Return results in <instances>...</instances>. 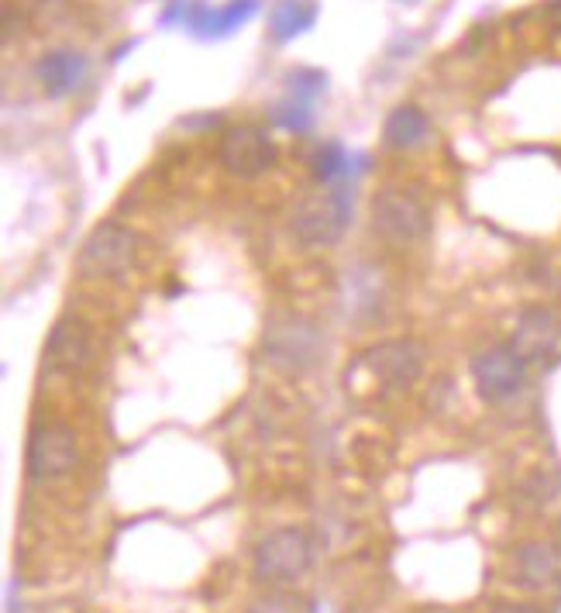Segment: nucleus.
<instances>
[{"label":"nucleus","instance_id":"9b49d317","mask_svg":"<svg viewBox=\"0 0 561 613\" xmlns=\"http://www.w3.org/2000/svg\"><path fill=\"white\" fill-rule=\"evenodd\" d=\"M530 366H554L561 359V311L548 303H530L520 311L509 338Z\"/></svg>","mask_w":561,"mask_h":613},{"label":"nucleus","instance_id":"412c9836","mask_svg":"<svg viewBox=\"0 0 561 613\" xmlns=\"http://www.w3.org/2000/svg\"><path fill=\"white\" fill-rule=\"evenodd\" d=\"M287 83H290L296 100H307V104H311L314 97H321L327 90V76L321 69H296V73H290Z\"/></svg>","mask_w":561,"mask_h":613},{"label":"nucleus","instance_id":"a211bd4d","mask_svg":"<svg viewBox=\"0 0 561 613\" xmlns=\"http://www.w3.org/2000/svg\"><path fill=\"white\" fill-rule=\"evenodd\" d=\"M311 169L321 183H335L338 176L348 169V148L341 142H324L317 152H314V159H311Z\"/></svg>","mask_w":561,"mask_h":613},{"label":"nucleus","instance_id":"0eeeda50","mask_svg":"<svg viewBox=\"0 0 561 613\" xmlns=\"http://www.w3.org/2000/svg\"><path fill=\"white\" fill-rule=\"evenodd\" d=\"M506 579L527 597H548L561 590V545L530 538L506 555Z\"/></svg>","mask_w":561,"mask_h":613},{"label":"nucleus","instance_id":"f257e3e1","mask_svg":"<svg viewBox=\"0 0 561 613\" xmlns=\"http://www.w3.org/2000/svg\"><path fill=\"white\" fill-rule=\"evenodd\" d=\"M262 355L272 369L290 376H307L327 359V335L311 317H276L262 335Z\"/></svg>","mask_w":561,"mask_h":613},{"label":"nucleus","instance_id":"9d476101","mask_svg":"<svg viewBox=\"0 0 561 613\" xmlns=\"http://www.w3.org/2000/svg\"><path fill=\"white\" fill-rule=\"evenodd\" d=\"M135 245H138L135 235L127 232L124 224L104 221L87 235L80 259H76V269L90 279H114L135 263Z\"/></svg>","mask_w":561,"mask_h":613},{"label":"nucleus","instance_id":"7ed1b4c3","mask_svg":"<svg viewBox=\"0 0 561 613\" xmlns=\"http://www.w3.org/2000/svg\"><path fill=\"white\" fill-rule=\"evenodd\" d=\"M372 232L396 248H411L427 238L430 232V211L417 190L411 187H382L372 197Z\"/></svg>","mask_w":561,"mask_h":613},{"label":"nucleus","instance_id":"ddd939ff","mask_svg":"<svg viewBox=\"0 0 561 613\" xmlns=\"http://www.w3.org/2000/svg\"><path fill=\"white\" fill-rule=\"evenodd\" d=\"M255 11H259V0H227L224 8H207L193 0V4H183V24L193 35L203 38H224L232 35L238 24H245Z\"/></svg>","mask_w":561,"mask_h":613},{"label":"nucleus","instance_id":"423d86ee","mask_svg":"<svg viewBox=\"0 0 561 613\" xmlns=\"http://www.w3.org/2000/svg\"><path fill=\"white\" fill-rule=\"evenodd\" d=\"M359 363L382 390L400 393V390H414L420 382L424 366H427V352L414 338H390V342H379V345L366 348Z\"/></svg>","mask_w":561,"mask_h":613},{"label":"nucleus","instance_id":"4be33fe9","mask_svg":"<svg viewBox=\"0 0 561 613\" xmlns=\"http://www.w3.org/2000/svg\"><path fill=\"white\" fill-rule=\"evenodd\" d=\"M400 4H414V0H400Z\"/></svg>","mask_w":561,"mask_h":613},{"label":"nucleus","instance_id":"4468645a","mask_svg":"<svg viewBox=\"0 0 561 613\" xmlns=\"http://www.w3.org/2000/svg\"><path fill=\"white\" fill-rule=\"evenodd\" d=\"M87 56L76 53V48H53V53H45L38 59V83L42 90L59 100V97H69L72 90H80V83L87 80Z\"/></svg>","mask_w":561,"mask_h":613},{"label":"nucleus","instance_id":"39448f33","mask_svg":"<svg viewBox=\"0 0 561 613\" xmlns=\"http://www.w3.org/2000/svg\"><path fill=\"white\" fill-rule=\"evenodd\" d=\"M530 363L514 345H490L472 359V382L482 400L490 403H509L527 390Z\"/></svg>","mask_w":561,"mask_h":613},{"label":"nucleus","instance_id":"dca6fc26","mask_svg":"<svg viewBox=\"0 0 561 613\" xmlns=\"http://www.w3.org/2000/svg\"><path fill=\"white\" fill-rule=\"evenodd\" d=\"M317 24L314 0H276L269 11V32L276 42H293L296 35L311 32Z\"/></svg>","mask_w":561,"mask_h":613},{"label":"nucleus","instance_id":"aec40b11","mask_svg":"<svg viewBox=\"0 0 561 613\" xmlns=\"http://www.w3.org/2000/svg\"><path fill=\"white\" fill-rule=\"evenodd\" d=\"M245 613H311V610L300 597L272 590V593H262L259 600H251Z\"/></svg>","mask_w":561,"mask_h":613},{"label":"nucleus","instance_id":"5701e85b","mask_svg":"<svg viewBox=\"0 0 561 613\" xmlns=\"http://www.w3.org/2000/svg\"><path fill=\"white\" fill-rule=\"evenodd\" d=\"M430 613H441V610H430Z\"/></svg>","mask_w":561,"mask_h":613},{"label":"nucleus","instance_id":"2eb2a0df","mask_svg":"<svg viewBox=\"0 0 561 613\" xmlns=\"http://www.w3.org/2000/svg\"><path fill=\"white\" fill-rule=\"evenodd\" d=\"M427 138H430V121L414 104H400L386 118V124H382V142H386V148H393V152H414Z\"/></svg>","mask_w":561,"mask_h":613},{"label":"nucleus","instance_id":"f8f14e48","mask_svg":"<svg viewBox=\"0 0 561 613\" xmlns=\"http://www.w3.org/2000/svg\"><path fill=\"white\" fill-rule=\"evenodd\" d=\"M93 355H97V338H93V327L83 317L66 314L53 324V331H48L45 366L53 372L59 376L87 372L93 366Z\"/></svg>","mask_w":561,"mask_h":613},{"label":"nucleus","instance_id":"1a4fd4ad","mask_svg":"<svg viewBox=\"0 0 561 613\" xmlns=\"http://www.w3.org/2000/svg\"><path fill=\"white\" fill-rule=\"evenodd\" d=\"M276 142L262 124H235L221 135L217 159L221 166L238 176V180H259L262 172L276 166Z\"/></svg>","mask_w":561,"mask_h":613},{"label":"nucleus","instance_id":"6e6552de","mask_svg":"<svg viewBox=\"0 0 561 613\" xmlns=\"http://www.w3.org/2000/svg\"><path fill=\"white\" fill-rule=\"evenodd\" d=\"M83 458L80 438L76 431L66 424H38L29 434V448H24V466H29V476L35 482L45 479H63L69 472H76Z\"/></svg>","mask_w":561,"mask_h":613},{"label":"nucleus","instance_id":"f3484780","mask_svg":"<svg viewBox=\"0 0 561 613\" xmlns=\"http://www.w3.org/2000/svg\"><path fill=\"white\" fill-rule=\"evenodd\" d=\"M561 493V479L554 469H530L517 490V503L527 510H545L548 503H554V497Z\"/></svg>","mask_w":561,"mask_h":613},{"label":"nucleus","instance_id":"f03ea898","mask_svg":"<svg viewBox=\"0 0 561 613\" xmlns=\"http://www.w3.org/2000/svg\"><path fill=\"white\" fill-rule=\"evenodd\" d=\"M314 569V538L307 527H276L266 531L251 548V572L259 582L290 586Z\"/></svg>","mask_w":561,"mask_h":613},{"label":"nucleus","instance_id":"6ab92c4d","mask_svg":"<svg viewBox=\"0 0 561 613\" xmlns=\"http://www.w3.org/2000/svg\"><path fill=\"white\" fill-rule=\"evenodd\" d=\"M272 121H276L279 127H287V132L303 135V132H311L314 114H311V104H307V100L290 97V100H283V104H279V108L272 111Z\"/></svg>","mask_w":561,"mask_h":613},{"label":"nucleus","instance_id":"20e7f679","mask_svg":"<svg viewBox=\"0 0 561 613\" xmlns=\"http://www.w3.org/2000/svg\"><path fill=\"white\" fill-rule=\"evenodd\" d=\"M351 221V200L345 190L303 197L290 214V232L303 248H330L338 245Z\"/></svg>","mask_w":561,"mask_h":613}]
</instances>
